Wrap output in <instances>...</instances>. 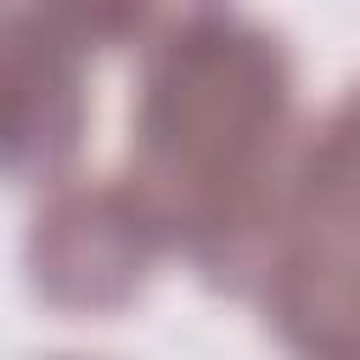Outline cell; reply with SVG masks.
<instances>
[{
    "label": "cell",
    "mask_w": 360,
    "mask_h": 360,
    "mask_svg": "<svg viewBox=\"0 0 360 360\" xmlns=\"http://www.w3.org/2000/svg\"><path fill=\"white\" fill-rule=\"evenodd\" d=\"M163 231L129 191V180L101 186H56L28 231V270L39 298L79 315H112L135 304L152 259L163 253Z\"/></svg>",
    "instance_id": "2"
},
{
    "label": "cell",
    "mask_w": 360,
    "mask_h": 360,
    "mask_svg": "<svg viewBox=\"0 0 360 360\" xmlns=\"http://www.w3.org/2000/svg\"><path fill=\"white\" fill-rule=\"evenodd\" d=\"M84 51L39 11H6V163L17 180H56L84 129Z\"/></svg>",
    "instance_id": "3"
},
{
    "label": "cell",
    "mask_w": 360,
    "mask_h": 360,
    "mask_svg": "<svg viewBox=\"0 0 360 360\" xmlns=\"http://www.w3.org/2000/svg\"><path fill=\"white\" fill-rule=\"evenodd\" d=\"M292 62L276 34L219 0L174 17L141 68L129 191L169 248L236 270L281 214Z\"/></svg>",
    "instance_id": "1"
},
{
    "label": "cell",
    "mask_w": 360,
    "mask_h": 360,
    "mask_svg": "<svg viewBox=\"0 0 360 360\" xmlns=\"http://www.w3.org/2000/svg\"><path fill=\"white\" fill-rule=\"evenodd\" d=\"M28 11H39L68 45L79 51H107V45H129L141 34H163L174 17H186L202 0H22Z\"/></svg>",
    "instance_id": "4"
}]
</instances>
